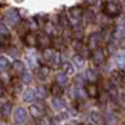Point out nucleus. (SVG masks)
I'll return each instance as SVG.
<instances>
[{"mask_svg":"<svg viewBox=\"0 0 125 125\" xmlns=\"http://www.w3.org/2000/svg\"><path fill=\"white\" fill-rule=\"evenodd\" d=\"M85 75L84 76H83V75H78V76H75V79H74V81L76 83V84L78 85H80V86H83V84H84V83H85Z\"/></svg>","mask_w":125,"mask_h":125,"instance_id":"obj_25","label":"nucleus"},{"mask_svg":"<svg viewBox=\"0 0 125 125\" xmlns=\"http://www.w3.org/2000/svg\"><path fill=\"white\" fill-rule=\"evenodd\" d=\"M24 100L25 101H28V103H31L35 98H36V95H35V91H33V90H26L25 93H24Z\"/></svg>","mask_w":125,"mask_h":125,"instance_id":"obj_22","label":"nucleus"},{"mask_svg":"<svg viewBox=\"0 0 125 125\" xmlns=\"http://www.w3.org/2000/svg\"><path fill=\"white\" fill-rule=\"evenodd\" d=\"M14 116H15V121L16 123H23L26 120V116H28V113L24 108H18L15 110V114H14Z\"/></svg>","mask_w":125,"mask_h":125,"instance_id":"obj_6","label":"nucleus"},{"mask_svg":"<svg viewBox=\"0 0 125 125\" xmlns=\"http://www.w3.org/2000/svg\"><path fill=\"white\" fill-rule=\"evenodd\" d=\"M104 10H105V13L108 15H110V16H116L120 13V9H119V6L115 3H105V8H104Z\"/></svg>","mask_w":125,"mask_h":125,"instance_id":"obj_3","label":"nucleus"},{"mask_svg":"<svg viewBox=\"0 0 125 125\" xmlns=\"http://www.w3.org/2000/svg\"><path fill=\"white\" fill-rule=\"evenodd\" d=\"M24 41L28 46H36L38 45V36H35L33 33H28L24 38Z\"/></svg>","mask_w":125,"mask_h":125,"instance_id":"obj_8","label":"nucleus"},{"mask_svg":"<svg viewBox=\"0 0 125 125\" xmlns=\"http://www.w3.org/2000/svg\"><path fill=\"white\" fill-rule=\"evenodd\" d=\"M13 69L19 73V74H23V73L25 71V65H24V62L23 61H20V60H15L13 62Z\"/></svg>","mask_w":125,"mask_h":125,"instance_id":"obj_15","label":"nucleus"},{"mask_svg":"<svg viewBox=\"0 0 125 125\" xmlns=\"http://www.w3.org/2000/svg\"><path fill=\"white\" fill-rule=\"evenodd\" d=\"M81 9L79 8H71L69 10V15H70V19H81Z\"/></svg>","mask_w":125,"mask_h":125,"instance_id":"obj_16","label":"nucleus"},{"mask_svg":"<svg viewBox=\"0 0 125 125\" xmlns=\"http://www.w3.org/2000/svg\"><path fill=\"white\" fill-rule=\"evenodd\" d=\"M114 62H115L118 66H120V68L125 66V54H123V53L115 54L114 55Z\"/></svg>","mask_w":125,"mask_h":125,"instance_id":"obj_12","label":"nucleus"},{"mask_svg":"<svg viewBox=\"0 0 125 125\" xmlns=\"http://www.w3.org/2000/svg\"><path fill=\"white\" fill-rule=\"evenodd\" d=\"M91 56V60H93V64L95 65V66H100L103 65V62L104 60H105V54H104V51L103 49H95L93 51V54L90 55Z\"/></svg>","mask_w":125,"mask_h":125,"instance_id":"obj_1","label":"nucleus"},{"mask_svg":"<svg viewBox=\"0 0 125 125\" xmlns=\"http://www.w3.org/2000/svg\"><path fill=\"white\" fill-rule=\"evenodd\" d=\"M21 80L24 81V83H30L31 81V75L29 74V73H23V75H21Z\"/></svg>","mask_w":125,"mask_h":125,"instance_id":"obj_26","label":"nucleus"},{"mask_svg":"<svg viewBox=\"0 0 125 125\" xmlns=\"http://www.w3.org/2000/svg\"><path fill=\"white\" fill-rule=\"evenodd\" d=\"M50 91H51V95L54 98H61L62 94H64V89L58 83H55V84H53L50 86Z\"/></svg>","mask_w":125,"mask_h":125,"instance_id":"obj_7","label":"nucleus"},{"mask_svg":"<svg viewBox=\"0 0 125 125\" xmlns=\"http://www.w3.org/2000/svg\"><path fill=\"white\" fill-rule=\"evenodd\" d=\"M40 124L41 125H50V120L46 116H43V118H41V120H40Z\"/></svg>","mask_w":125,"mask_h":125,"instance_id":"obj_30","label":"nucleus"},{"mask_svg":"<svg viewBox=\"0 0 125 125\" xmlns=\"http://www.w3.org/2000/svg\"><path fill=\"white\" fill-rule=\"evenodd\" d=\"M60 24L64 26V28H69V26H70V20H69L65 15H61V16H60Z\"/></svg>","mask_w":125,"mask_h":125,"instance_id":"obj_24","label":"nucleus"},{"mask_svg":"<svg viewBox=\"0 0 125 125\" xmlns=\"http://www.w3.org/2000/svg\"><path fill=\"white\" fill-rule=\"evenodd\" d=\"M88 125H95V124H88Z\"/></svg>","mask_w":125,"mask_h":125,"instance_id":"obj_33","label":"nucleus"},{"mask_svg":"<svg viewBox=\"0 0 125 125\" xmlns=\"http://www.w3.org/2000/svg\"><path fill=\"white\" fill-rule=\"evenodd\" d=\"M104 121H105L106 125H116V123H118L116 118L114 116L113 114H110V113L105 114V116H104Z\"/></svg>","mask_w":125,"mask_h":125,"instance_id":"obj_18","label":"nucleus"},{"mask_svg":"<svg viewBox=\"0 0 125 125\" xmlns=\"http://www.w3.org/2000/svg\"><path fill=\"white\" fill-rule=\"evenodd\" d=\"M123 125H125V121H124V124H123Z\"/></svg>","mask_w":125,"mask_h":125,"instance_id":"obj_34","label":"nucleus"},{"mask_svg":"<svg viewBox=\"0 0 125 125\" xmlns=\"http://www.w3.org/2000/svg\"><path fill=\"white\" fill-rule=\"evenodd\" d=\"M98 73L95 70H93V69H88L86 73H85V78L89 83H95L98 80Z\"/></svg>","mask_w":125,"mask_h":125,"instance_id":"obj_11","label":"nucleus"},{"mask_svg":"<svg viewBox=\"0 0 125 125\" xmlns=\"http://www.w3.org/2000/svg\"><path fill=\"white\" fill-rule=\"evenodd\" d=\"M101 41H103V38H101L99 34H93V35L89 36L88 45H89L91 49H99Z\"/></svg>","mask_w":125,"mask_h":125,"instance_id":"obj_2","label":"nucleus"},{"mask_svg":"<svg viewBox=\"0 0 125 125\" xmlns=\"http://www.w3.org/2000/svg\"><path fill=\"white\" fill-rule=\"evenodd\" d=\"M75 65L73 64V62H64L62 64V71L65 73L66 75H74L75 74V68H74Z\"/></svg>","mask_w":125,"mask_h":125,"instance_id":"obj_9","label":"nucleus"},{"mask_svg":"<svg viewBox=\"0 0 125 125\" xmlns=\"http://www.w3.org/2000/svg\"><path fill=\"white\" fill-rule=\"evenodd\" d=\"M36 75H38L39 79H45V78L49 75V68H46V66H40V68H38Z\"/></svg>","mask_w":125,"mask_h":125,"instance_id":"obj_17","label":"nucleus"},{"mask_svg":"<svg viewBox=\"0 0 125 125\" xmlns=\"http://www.w3.org/2000/svg\"><path fill=\"white\" fill-rule=\"evenodd\" d=\"M123 75H124V73L120 71V70H115V71L111 73L113 80H115V81H121L123 80Z\"/></svg>","mask_w":125,"mask_h":125,"instance_id":"obj_23","label":"nucleus"},{"mask_svg":"<svg viewBox=\"0 0 125 125\" xmlns=\"http://www.w3.org/2000/svg\"><path fill=\"white\" fill-rule=\"evenodd\" d=\"M53 40L50 39V36L48 34H41L38 36V45L41 46L43 49H46V48H50Z\"/></svg>","mask_w":125,"mask_h":125,"instance_id":"obj_4","label":"nucleus"},{"mask_svg":"<svg viewBox=\"0 0 125 125\" xmlns=\"http://www.w3.org/2000/svg\"><path fill=\"white\" fill-rule=\"evenodd\" d=\"M8 19H9L13 24H16L19 20H20V16H19V14H18V11H16L15 9H10L9 13H8Z\"/></svg>","mask_w":125,"mask_h":125,"instance_id":"obj_13","label":"nucleus"},{"mask_svg":"<svg viewBox=\"0 0 125 125\" xmlns=\"http://www.w3.org/2000/svg\"><path fill=\"white\" fill-rule=\"evenodd\" d=\"M51 106L54 109H62L64 108V100L61 98H54L51 100Z\"/></svg>","mask_w":125,"mask_h":125,"instance_id":"obj_19","label":"nucleus"},{"mask_svg":"<svg viewBox=\"0 0 125 125\" xmlns=\"http://www.w3.org/2000/svg\"><path fill=\"white\" fill-rule=\"evenodd\" d=\"M86 94L90 98H99V88L96 86L95 83H89V84L85 86Z\"/></svg>","mask_w":125,"mask_h":125,"instance_id":"obj_5","label":"nucleus"},{"mask_svg":"<svg viewBox=\"0 0 125 125\" xmlns=\"http://www.w3.org/2000/svg\"><path fill=\"white\" fill-rule=\"evenodd\" d=\"M99 116H100V115H99L98 113H91V114H90V118H91L94 121H96V123H99V121L101 120V118H99Z\"/></svg>","mask_w":125,"mask_h":125,"instance_id":"obj_28","label":"nucleus"},{"mask_svg":"<svg viewBox=\"0 0 125 125\" xmlns=\"http://www.w3.org/2000/svg\"><path fill=\"white\" fill-rule=\"evenodd\" d=\"M119 46H120L121 49H125V36L120 38V40H119Z\"/></svg>","mask_w":125,"mask_h":125,"instance_id":"obj_31","label":"nucleus"},{"mask_svg":"<svg viewBox=\"0 0 125 125\" xmlns=\"http://www.w3.org/2000/svg\"><path fill=\"white\" fill-rule=\"evenodd\" d=\"M71 62H73V64H74L76 68H83V66H84V64H85V59L83 58L81 55L76 54V55H74V56H73V60H71Z\"/></svg>","mask_w":125,"mask_h":125,"instance_id":"obj_14","label":"nucleus"},{"mask_svg":"<svg viewBox=\"0 0 125 125\" xmlns=\"http://www.w3.org/2000/svg\"><path fill=\"white\" fill-rule=\"evenodd\" d=\"M55 80H56V83H58V84H60L61 86H64L65 84H68V81H69V79H68V75L65 74L64 71L58 73V74H56V76H55Z\"/></svg>","mask_w":125,"mask_h":125,"instance_id":"obj_10","label":"nucleus"},{"mask_svg":"<svg viewBox=\"0 0 125 125\" xmlns=\"http://www.w3.org/2000/svg\"><path fill=\"white\" fill-rule=\"evenodd\" d=\"M0 66L1 68H8L9 66V61H8L6 58H4V56L0 58Z\"/></svg>","mask_w":125,"mask_h":125,"instance_id":"obj_27","label":"nucleus"},{"mask_svg":"<svg viewBox=\"0 0 125 125\" xmlns=\"http://www.w3.org/2000/svg\"><path fill=\"white\" fill-rule=\"evenodd\" d=\"M31 114L34 118H43V109L40 105H33L31 106Z\"/></svg>","mask_w":125,"mask_h":125,"instance_id":"obj_20","label":"nucleus"},{"mask_svg":"<svg viewBox=\"0 0 125 125\" xmlns=\"http://www.w3.org/2000/svg\"><path fill=\"white\" fill-rule=\"evenodd\" d=\"M8 33H9V30H8V28L5 26V25H0V34H3V35H8Z\"/></svg>","mask_w":125,"mask_h":125,"instance_id":"obj_29","label":"nucleus"},{"mask_svg":"<svg viewBox=\"0 0 125 125\" xmlns=\"http://www.w3.org/2000/svg\"><path fill=\"white\" fill-rule=\"evenodd\" d=\"M35 95L38 99H45L46 98V89L44 86H38L35 89Z\"/></svg>","mask_w":125,"mask_h":125,"instance_id":"obj_21","label":"nucleus"},{"mask_svg":"<svg viewBox=\"0 0 125 125\" xmlns=\"http://www.w3.org/2000/svg\"><path fill=\"white\" fill-rule=\"evenodd\" d=\"M123 73H124V75H125V68H124V70H123Z\"/></svg>","mask_w":125,"mask_h":125,"instance_id":"obj_32","label":"nucleus"}]
</instances>
